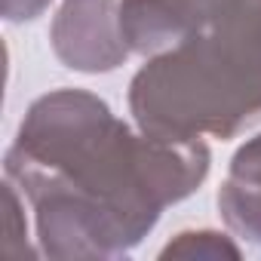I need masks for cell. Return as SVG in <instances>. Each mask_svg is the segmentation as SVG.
I'll use <instances>...</instances> for the list:
<instances>
[{
  "label": "cell",
  "mask_w": 261,
  "mask_h": 261,
  "mask_svg": "<svg viewBox=\"0 0 261 261\" xmlns=\"http://www.w3.org/2000/svg\"><path fill=\"white\" fill-rule=\"evenodd\" d=\"M160 258H206V261H218V258H240V246L218 230H185L178 233L172 243L163 246Z\"/></svg>",
  "instance_id": "6"
},
{
  "label": "cell",
  "mask_w": 261,
  "mask_h": 261,
  "mask_svg": "<svg viewBox=\"0 0 261 261\" xmlns=\"http://www.w3.org/2000/svg\"><path fill=\"white\" fill-rule=\"evenodd\" d=\"M53 0H4L0 10H4L7 22H31L37 16H43L49 10Z\"/></svg>",
  "instance_id": "8"
},
{
  "label": "cell",
  "mask_w": 261,
  "mask_h": 261,
  "mask_svg": "<svg viewBox=\"0 0 261 261\" xmlns=\"http://www.w3.org/2000/svg\"><path fill=\"white\" fill-rule=\"evenodd\" d=\"M49 40L56 56L83 74H108L133 53L120 22V0H65Z\"/></svg>",
  "instance_id": "3"
},
{
  "label": "cell",
  "mask_w": 261,
  "mask_h": 261,
  "mask_svg": "<svg viewBox=\"0 0 261 261\" xmlns=\"http://www.w3.org/2000/svg\"><path fill=\"white\" fill-rule=\"evenodd\" d=\"M203 139L133 133L86 89L40 95L4 157L49 258H120L209 175Z\"/></svg>",
  "instance_id": "1"
},
{
  "label": "cell",
  "mask_w": 261,
  "mask_h": 261,
  "mask_svg": "<svg viewBox=\"0 0 261 261\" xmlns=\"http://www.w3.org/2000/svg\"><path fill=\"white\" fill-rule=\"evenodd\" d=\"M206 13V0H120V22L133 53L157 56L191 37Z\"/></svg>",
  "instance_id": "4"
},
{
  "label": "cell",
  "mask_w": 261,
  "mask_h": 261,
  "mask_svg": "<svg viewBox=\"0 0 261 261\" xmlns=\"http://www.w3.org/2000/svg\"><path fill=\"white\" fill-rule=\"evenodd\" d=\"M4 255H25L28 249V227H25V215H22V200H19V188L7 178L4 181V243H0Z\"/></svg>",
  "instance_id": "7"
},
{
  "label": "cell",
  "mask_w": 261,
  "mask_h": 261,
  "mask_svg": "<svg viewBox=\"0 0 261 261\" xmlns=\"http://www.w3.org/2000/svg\"><path fill=\"white\" fill-rule=\"evenodd\" d=\"M129 111L163 139H230L261 117V0H206L200 28L133 77Z\"/></svg>",
  "instance_id": "2"
},
{
  "label": "cell",
  "mask_w": 261,
  "mask_h": 261,
  "mask_svg": "<svg viewBox=\"0 0 261 261\" xmlns=\"http://www.w3.org/2000/svg\"><path fill=\"white\" fill-rule=\"evenodd\" d=\"M218 209L237 237L261 243V136L249 139L233 154L218 191Z\"/></svg>",
  "instance_id": "5"
}]
</instances>
